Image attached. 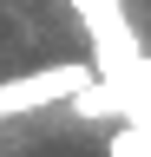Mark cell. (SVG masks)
Here are the masks:
<instances>
[{
    "label": "cell",
    "instance_id": "obj_1",
    "mask_svg": "<svg viewBox=\"0 0 151 157\" xmlns=\"http://www.w3.org/2000/svg\"><path fill=\"white\" fill-rule=\"evenodd\" d=\"M72 20L85 26V39H92V52H99V72H105V78H118V72H131V66L145 59L125 0H72Z\"/></svg>",
    "mask_w": 151,
    "mask_h": 157
},
{
    "label": "cell",
    "instance_id": "obj_2",
    "mask_svg": "<svg viewBox=\"0 0 151 157\" xmlns=\"http://www.w3.org/2000/svg\"><path fill=\"white\" fill-rule=\"evenodd\" d=\"M79 85H85L79 66H53V72H26V78H0V124H7V118L40 111V105H66Z\"/></svg>",
    "mask_w": 151,
    "mask_h": 157
},
{
    "label": "cell",
    "instance_id": "obj_3",
    "mask_svg": "<svg viewBox=\"0 0 151 157\" xmlns=\"http://www.w3.org/2000/svg\"><path fill=\"white\" fill-rule=\"evenodd\" d=\"M112 157H151V131H138V124H125L118 137H112Z\"/></svg>",
    "mask_w": 151,
    "mask_h": 157
}]
</instances>
